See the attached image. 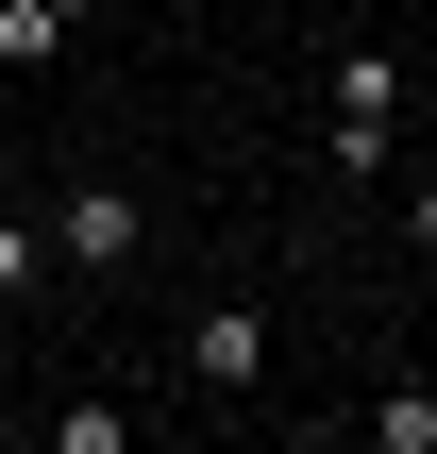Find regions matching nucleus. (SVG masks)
<instances>
[{"label": "nucleus", "instance_id": "nucleus-1", "mask_svg": "<svg viewBox=\"0 0 437 454\" xmlns=\"http://www.w3.org/2000/svg\"><path fill=\"white\" fill-rule=\"evenodd\" d=\"M320 101H337V135H320V152H337V185H387V168H404V51H387V34H354Z\"/></svg>", "mask_w": 437, "mask_h": 454}, {"label": "nucleus", "instance_id": "nucleus-2", "mask_svg": "<svg viewBox=\"0 0 437 454\" xmlns=\"http://www.w3.org/2000/svg\"><path fill=\"white\" fill-rule=\"evenodd\" d=\"M135 253H152V202H135L118 168L51 185V270H135Z\"/></svg>", "mask_w": 437, "mask_h": 454}, {"label": "nucleus", "instance_id": "nucleus-3", "mask_svg": "<svg viewBox=\"0 0 437 454\" xmlns=\"http://www.w3.org/2000/svg\"><path fill=\"white\" fill-rule=\"evenodd\" d=\"M269 354H286V337H269V303H219V320L185 337V371H202L219 404H253V387H269Z\"/></svg>", "mask_w": 437, "mask_h": 454}, {"label": "nucleus", "instance_id": "nucleus-4", "mask_svg": "<svg viewBox=\"0 0 437 454\" xmlns=\"http://www.w3.org/2000/svg\"><path fill=\"white\" fill-rule=\"evenodd\" d=\"M67 17H84V0H0V67H51V51H67Z\"/></svg>", "mask_w": 437, "mask_h": 454}, {"label": "nucleus", "instance_id": "nucleus-5", "mask_svg": "<svg viewBox=\"0 0 437 454\" xmlns=\"http://www.w3.org/2000/svg\"><path fill=\"white\" fill-rule=\"evenodd\" d=\"M34 286H51V219H34V202H0V303H34Z\"/></svg>", "mask_w": 437, "mask_h": 454}, {"label": "nucleus", "instance_id": "nucleus-6", "mask_svg": "<svg viewBox=\"0 0 437 454\" xmlns=\"http://www.w3.org/2000/svg\"><path fill=\"white\" fill-rule=\"evenodd\" d=\"M371 454H437V387H387L371 404Z\"/></svg>", "mask_w": 437, "mask_h": 454}, {"label": "nucleus", "instance_id": "nucleus-7", "mask_svg": "<svg viewBox=\"0 0 437 454\" xmlns=\"http://www.w3.org/2000/svg\"><path fill=\"white\" fill-rule=\"evenodd\" d=\"M404 253H437V168H421V185H404Z\"/></svg>", "mask_w": 437, "mask_h": 454}, {"label": "nucleus", "instance_id": "nucleus-8", "mask_svg": "<svg viewBox=\"0 0 437 454\" xmlns=\"http://www.w3.org/2000/svg\"><path fill=\"white\" fill-rule=\"evenodd\" d=\"M0 202H17V185H0Z\"/></svg>", "mask_w": 437, "mask_h": 454}]
</instances>
